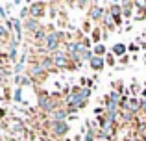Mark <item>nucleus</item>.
Returning <instances> with one entry per match:
<instances>
[{
    "mask_svg": "<svg viewBox=\"0 0 146 141\" xmlns=\"http://www.w3.org/2000/svg\"><path fill=\"white\" fill-rule=\"evenodd\" d=\"M54 58V65H56V69H67V71H74V61L70 59V56L65 52V48L61 47L57 52H54L52 54Z\"/></svg>",
    "mask_w": 146,
    "mask_h": 141,
    "instance_id": "f257e3e1",
    "label": "nucleus"
},
{
    "mask_svg": "<svg viewBox=\"0 0 146 141\" xmlns=\"http://www.w3.org/2000/svg\"><path fill=\"white\" fill-rule=\"evenodd\" d=\"M6 128H7V132L17 139H21L22 134H28V128L24 126V123H22L19 117H11V119L6 123Z\"/></svg>",
    "mask_w": 146,
    "mask_h": 141,
    "instance_id": "f03ea898",
    "label": "nucleus"
},
{
    "mask_svg": "<svg viewBox=\"0 0 146 141\" xmlns=\"http://www.w3.org/2000/svg\"><path fill=\"white\" fill-rule=\"evenodd\" d=\"M46 126L50 128V134L56 139H63L68 134V128H70L67 121H61V123L59 121H46Z\"/></svg>",
    "mask_w": 146,
    "mask_h": 141,
    "instance_id": "7ed1b4c3",
    "label": "nucleus"
},
{
    "mask_svg": "<svg viewBox=\"0 0 146 141\" xmlns=\"http://www.w3.org/2000/svg\"><path fill=\"white\" fill-rule=\"evenodd\" d=\"M46 7H48L46 2H32V4H28L30 17H32V19H37V21H41V19L46 15Z\"/></svg>",
    "mask_w": 146,
    "mask_h": 141,
    "instance_id": "20e7f679",
    "label": "nucleus"
},
{
    "mask_svg": "<svg viewBox=\"0 0 146 141\" xmlns=\"http://www.w3.org/2000/svg\"><path fill=\"white\" fill-rule=\"evenodd\" d=\"M26 76H30L32 80H35V82H41V80L44 78V76L48 74V72H44L43 69L39 67V63H37V59H33V61H30V65L26 67Z\"/></svg>",
    "mask_w": 146,
    "mask_h": 141,
    "instance_id": "39448f33",
    "label": "nucleus"
},
{
    "mask_svg": "<svg viewBox=\"0 0 146 141\" xmlns=\"http://www.w3.org/2000/svg\"><path fill=\"white\" fill-rule=\"evenodd\" d=\"M106 11H107V9L102 6V4L94 2V4H93V7H91V9L87 11V17H89V21H93V22H98V21H102V19H104Z\"/></svg>",
    "mask_w": 146,
    "mask_h": 141,
    "instance_id": "423d86ee",
    "label": "nucleus"
},
{
    "mask_svg": "<svg viewBox=\"0 0 146 141\" xmlns=\"http://www.w3.org/2000/svg\"><path fill=\"white\" fill-rule=\"evenodd\" d=\"M22 26H24V32L28 33L30 37H32L33 33H35V32H37V30H39L43 24H41V21H37V19H32V17H28L26 21H22Z\"/></svg>",
    "mask_w": 146,
    "mask_h": 141,
    "instance_id": "0eeeda50",
    "label": "nucleus"
},
{
    "mask_svg": "<svg viewBox=\"0 0 146 141\" xmlns=\"http://www.w3.org/2000/svg\"><path fill=\"white\" fill-rule=\"evenodd\" d=\"M0 41H4V43H9L11 41V22L9 21H0Z\"/></svg>",
    "mask_w": 146,
    "mask_h": 141,
    "instance_id": "6e6552de",
    "label": "nucleus"
},
{
    "mask_svg": "<svg viewBox=\"0 0 146 141\" xmlns=\"http://www.w3.org/2000/svg\"><path fill=\"white\" fill-rule=\"evenodd\" d=\"M37 63H39V67L43 69L44 72H48V71H54L56 69V65H54V58L52 56H39L37 58Z\"/></svg>",
    "mask_w": 146,
    "mask_h": 141,
    "instance_id": "1a4fd4ad",
    "label": "nucleus"
},
{
    "mask_svg": "<svg viewBox=\"0 0 146 141\" xmlns=\"http://www.w3.org/2000/svg\"><path fill=\"white\" fill-rule=\"evenodd\" d=\"M68 115H70V113H68L67 108H57L54 113H50V115H48L50 117L48 121H59V123H61V121H67Z\"/></svg>",
    "mask_w": 146,
    "mask_h": 141,
    "instance_id": "9d476101",
    "label": "nucleus"
},
{
    "mask_svg": "<svg viewBox=\"0 0 146 141\" xmlns=\"http://www.w3.org/2000/svg\"><path fill=\"white\" fill-rule=\"evenodd\" d=\"M89 67L93 69L94 72H100L106 67V58H100V56H93V59L89 61Z\"/></svg>",
    "mask_w": 146,
    "mask_h": 141,
    "instance_id": "9b49d317",
    "label": "nucleus"
},
{
    "mask_svg": "<svg viewBox=\"0 0 146 141\" xmlns=\"http://www.w3.org/2000/svg\"><path fill=\"white\" fill-rule=\"evenodd\" d=\"M111 52H113L117 58H124L126 52H128V47H126V45H122V43H117V45H113Z\"/></svg>",
    "mask_w": 146,
    "mask_h": 141,
    "instance_id": "f8f14e48",
    "label": "nucleus"
},
{
    "mask_svg": "<svg viewBox=\"0 0 146 141\" xmlns=\"http://www.w3.org/2000/svg\"><path fill=\"white\" fill-rule=\"evenodd\" d=\"M91 39H93L94 45H100V41H102V30H100V28H94L93 32H91Z\"/></svg>",
    "mask_w": 146,
    "mask_h": 141,
    "instance_id": "ddd939ff",
    "label": "nucleus"
},
{
    "mask_svg": "<svg viewBox=\"0 0 146 141\" xmlns=\"http://www.w3.org/2000/svg\"><path fill=\"white\" fill-rule=\"evenodd\" d=\"M93 52H94V56H100V58H106L104 54H107L106 52V45H94V48H93Z\"/></svg>",
    "mask_w": 146,
    "mask_h": 141,
    "instance_id": "4468645a",
    "label": "nucleus"
},
{
    "mask_svg": "<svg viewBox=\"0 0 146 141\" xmlns=\"http://www.w3.org/2000/svg\"><path fill=\"white\" fill-rule=\"evenodd\" d=\"M94 139H96V128H87L83 141H94Z\"/></svg>",
    "mask_w": 146,
    "mask_h": 141,
    "instance_id": "2eb2a0df",
    "label": "nucleus"
},
{
    "mask_svg": "<svg viewBox=\"0 0 146 141\" xmlns=\"http://www.w3.org/2000/svg\"><path fill=\"white\" fill-rule=\"evenodd\" d=\"M13 100H15V102H22V87H15Z\"/></svg>",
    "mask_w": 146,
    "mask_h": 141,
    "instance_id": "dca6fc26",
    "label": "nucleus"
},
{
    "mask_svg": "<svg viewBox=\"0 0 146 141\" xmlns=\"http://www.w3.org/2000/svg\"><path fill=\"white\" fill-rule=\"evenodd\" d=\"M22 71H24V63H22V61H17L13 65V74H22Z\"/></svg>",
    "mask_w": 146,
    "mask_h": 141,
    "instance_id": "f3484780",
    "label": "nucleus"
},
{
    "mask_svg": "<svg viewBox=\"0 0 146 141\" xmlns=\"http://www.w3.org/2000/svg\"><path fill=\"white\" fill-rule=\"evenodd\" d=\"M106 65H109V67L115 65V54L113 52H111V54H106Z\"/></svg>",
    "mask_w": 146,
    "mask_h": 141,
    "instance_id": "a211bd4d",
    "label": "nucleus"
},
{
    "mask_svg": "<svg viewBox=\"0 0 146 141\" xmlns=\"http://www.w3.org/2000/svg\"><path fill=\"white\" fill-rule=\"evenodd\" d=\"M139 48H141L139 43H129V45H128V50H129V52H137Z\"/></svg>",
    "mask_w": 146,
    "mask_h": 141,
    "instance_id": "6ab92c4d",
    "label": "nucleus"
},
{
    "mask_svg": "<svg viewBox=\"0 0 146 141\" xmlns=\"http://www.w3.org/2000/svg\"><path fill=\"white\" fill-rule=\"evenodd\" d=\"M129 89H131L133 95H137V93L141 91V86H137V84H131V86H129ZM141 93H143V91H141Z\"/></svg>",
    "mask_w": 146,
    "mask_h": 141,
    "instance_id": "aec40b11",
    "label": "nucleus"
},
{
    "mask_svg": "<svg viewBox=\"0 0 146 141\" xmlns=\"http://www.w3.org/2000/svg\"><path fill=\"white\" fill-rule=\"evenodd\" d=\"M89 24H91L89 21H85V22H83V32H89V30H91V26H89ZM91 32H93V30H91Z\"/></svg>",
    "mask_w": 146,
    "mask_h": 141,
    "instance_id": "412c9836",
    "label": "nucleus"
},
{
    "mask_svg": "<svg viewBox=\"0 0 146 141\" xmlns=\"http://www.w3.org/2000/svg\"><path fill=\"white\" fill-rule=\"evenodd\" d=\"M4 47H6V43H4V41H0V54H4Z\"/></svg>",
    "mask_w": 146,
    "mask_h": 141,
    "instance_id": "4be33fe9",
    "label": "nucleus"
},
{
    "mask_svg": "<svg viewBox=\"0 0 146 141\" xmlns=\"http://www.w3.org/2000/svg\"><path fill=\"white\" fill-rule=\"evenodd\" d=\"M120 61H122V63H128L129 58H128V56H124V58H120Z\"/></svg>",
    "mask_w": 146,
    "mask_h": 141,
    "instance_id": "5701e85b",
    "label": "nucleus"
},
{
    "mask_svg": "<svg viewBox=\"0 0 146 141\" xmlns=\"http://www.w3.org/2000/svg\"><path fill=\"white\" fill-rule=\"evenodd\" d=\"M65 141H70V139H65Z\"/></svg>",
    "mask_w": 146,
    "mask_h": 141,
    "instance_id": "b1692460",
    "label": "nucleus"
}]
</instances>
